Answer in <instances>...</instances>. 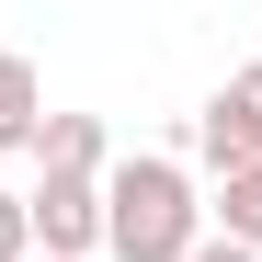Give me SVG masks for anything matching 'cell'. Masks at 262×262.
Instances as JSON below:
<instances>
[{"label": "cell", "instance_id": "6da1fadb", "mask_svg": "<svg viewBox=\"0 0 262 262\" xmlns=\"http://www.w3.org/2000/svg\"><path fill=\"white\" fill-rule=\"evenodd\" d=\"M194 239H205V205H194V183H183V160L137 148V160L103 171V251H114V262H183Z\"/></svg>", "mask_w": 262, "mask_h": 262}, {"label": "cell", "instance_id": "7a4b0ae2", "mask_svg": "<svg viewBox=\"0 0 262 262\" xmlns=\"http://www.w3.org/2000/svg\"><path fill=\"white\" fill-rule=\"evenodd\" d=\"M23 216H34V251L46 262H92L103 251V171H46L23 194Z\"/></svg>", "mask_w": 262, "mask_h": 262}, {"label": "cell", "instance_id": "3957f363", "mask_svg": "<svg viewBox=\"0 0 262 262\" xmlns=\"http://www.w3.org/2000/svg\"><path fill=\"white\" fill-rule=\"evenodd\" d=\"M34 125H46V80H34V57L0 46V148H34Z\"/></svg>", "mask_w": 262, "mask_h": 262}, {"label": "cell", "instance_id": "277c9868", "mask_svg": "<svg viewBox=\"0 0 262 262\" xmlns=\"http://www.w3.org/2000/svg\"><path fill=\"white\" fill-rule=\"evenodd\" d=\"M34 160H46V171H114L103 160V114H46V125H34Z\"/></svg>", "mask_w": 262, "mask_h": 262}, {"label": "cell", "instance_id": "5b68a950", "mask_svg": "<svg viewBox=\"0 0 262 262\" xmlns=\"http://www.w3.org/2000/svg\"><path fill=\"white\" fill-rule=\"evenodd\" d=\"M194 160L216 171V183H228V171H251V160H262V137H251V114H228V103H205V114H194Z\"/></svg>", "mask_w": 262, "mask_h": 262}, {"label": "cell", "instance_id": "8992f818", "mask_svg": "<svg viewBox=\"0 0 262 262\" xmlns=\"http://www.w3.org/2000/svg\"><path fill=\"white\" fill-rule=\"evenodd\" d=\"M216 239L262 251V160H251V171H228V194H216Z\"/></svg>", "mask_w": 262, "mask_h": 262}, {"label": "cell", "instance_id": "52a82bcc", "mask_svg": "<svg viewBox=\"0 0 262 262\" xmlns=\"http://www.w3.org/2000/svg\"><path fill=\"white\" fill-rule=\"evenodd\" d=\"M0 262H34V216H23L12 183H0Z\"/></svg>", "mask_w": 262, "mask_h": 262}, {"label": "cell", "instance_id": "ba28073f", "mask_svg": "<svg viewBox=\"0 0 262 262\" xmlns=\"http://www.w3.org/2000/svg\"><path fill=\"white\" fill-rule=\"evenodd\" d=\"M228 114H251V137H262V69H228V92H216Z\"/></svg>", "mask_w": 262, "mask_h": 262}, {"label": "cell", "instance_id": "9c48e42d", "mask_svg": "<svg viewBox=\"0 0 262 262\" xmlns=\"http://www.w3.org/2000/svg\"><path fill=\"white\" fill-rule=\"evenodd\" d=\"M183 262H262V251H239V239H216V228H205V239H194Z\"/></svg>", "mask_w": 262, "mask_h": 262}, {"label": "cell", "instance_id": "30bf717a", "mask_svg": "<svg viewBox=\"0 0 262 262\" xmlns=\"http://www.w3.org/2000/svg\"><path fill=\"white\" fill-rule=\"evenodd\" d=\"M34 262H46V251H34Z\"/></svg>", "mask_w": 262, "mask_h": 262}]
</instances>
